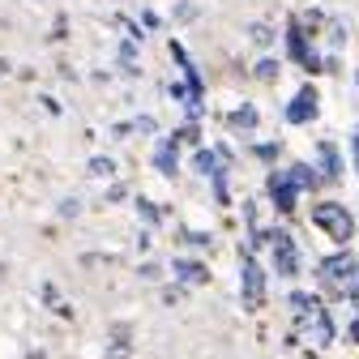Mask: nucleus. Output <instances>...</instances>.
I'll return each mask as SVG.
<instances>
[{"instance_id":"obj_1","label":"nucleus","mask_w":359,"mask_h":359,"mask_svg":"<svg viewBox=\"0 0 359 359\" xmlns=\"http://www.w3.org/2000/svg\"><path fill=\"white\" fill-rule=\"evenodd\" d=\"M312 222L334 240V244H346L351 236H355V218H351V210L346 205H338V201H321L317 210H312Z\"/></svg>"},{"instance_id":"obj_2","label":"nucleus","mask_w":359,"mask_h":359,"mask_svg":"<svg viewBox=\"0 0 359 359\" xmlns=\"http://www.w3.org/2000/svg\"><path fill=\"white\" fill-rule=\"evenodd\" d=\"M346 338H351V342H355V346H359V317H355V321H351V325H346Z\"/></svg>"},{"instance_id":"obj_3","label":"nucleus","mask_w":359,"mask_h":359,"mask_svg":"<svg viewBox=\"0 0 359 359\" xmlns=\"http://www.w3.org/2000/svg\"><path fill=\"white\" fill-rule=\"evenodd\" d=\"M351 299H355V304H359V291H355V295H351Z\"/></svg>"}]
</instances>
